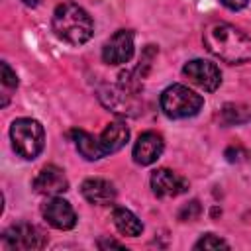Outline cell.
<instances>
[{"mask_svg": "<svg viewBox=\"0 0 251 251\" xmlns=\"http://www.w3.org/2000/svg\"><path fill=\"white\" fill-rule=\"evenodd\" d=\"M202 41L204 47L224 63L241 65L251 61V37L231 24L214 22L206 25Z\"/></svg>", "mask_w": 251, "mask_h": 251, "instance_id": "1", "label": "cell"}, {"mask_svg": "<svg viewBox=\"0 0 251 251\" xmlns=\"http://www.w3.org/2000/svg\"><path fill=\"white\" fill-rule=\"evenodd\" d=\"M53 31L55 35L71 45H82L92 37L94 31V24L90 14L80 8L78 4L73 2H65L59 4L53 12Z\"/></svg>", "mask_w": 251, "mask_h": 251, "instance_id": "2", "label": "cell"}, {"mask_svg": "<svg viewBox=\"0 0 251 251\" xmlns=\"http://www.w3.org/2000/svg\"><path fill=\"white\" fill-rule=\"evenodd\" d=\"M10 139L14 151L24 159H35L45 145V131L37 120L18 118L12 122Z\"/></svg>", "mask_w": 251, "mask_h": 251, "instance_id": "3", "label": "cell"}, {"mask_svg": "<svg viewBox=\"0 0 251 251\" xmlns=\"http://www.w3.org/2000/svg\"><path fill=\"white\" fill-rule=\"evenodd\" d=\"M202 104H204L202 96L182 84H171L161 94V110L165 116H169L173 120L196 116L200 112Z\"/></svg>", "mask_w": 251, "mask_h": 251, "instance_id": "4", "label": "cell"}, {"mask_svg": "<svg viewBox=\"0 0 251 251\" xmlns=\"http://www.w3.org/2000/svg\"><path fill=\"white\" fill-rule=\"evenodd\" d=\"M2 245L10 251H33L47 245V235L33 224L20 222L2 233Z\"/></svg>", "mask_w": 251, "mask_h": 251, "instance_id": "5", "label": "cell"}, {"mask_svg": "<svg viewBox=\"0 0 251 251\" xmlns=\"http://www.w3.org/2000/svg\"><path fill=\"white\" fill-rule=\"evenodd\" d=\"M182 73H184V76L192 84L200 86L206 92H214L222 84V73H220V69L214 63L206 61V59H192V61H188L182 67Z\"/></svg>", "mask_w": 251, "mask_h": 251, "instance_id": "6", "label": "cell"}, {"mask_svg": "<svg viewBox=\"0 0 251 251\" xmlns=\"http://www.w3.org/2000/svg\"><path fill=\"white\" fill-rule=\"evenodd\" d=\"M133 57V33L129 29L116 31L102 47V59L108 65H124Z\"/></svg>", "mask_w": 251, "mask_h": 251, "instance_id": "7", "label": "cell"}, {"mask_svg": "<svg viewBox=\"0 0 251 251\" xmlns=\"http://www.w3.org/2000/svg\"><path fill=\"white\" fill-rule=\"evenodd\" d=\"M33 190L37 194L43 196H59L63 192L69 190V180L63 169L55 167V165H47L43 167L37 176L33 178Z\"/></svg>", "mask_w": 251, "mask_h": 251, "instance_id": "8", "label": "cell"}, {"mask_svg": "<svg viewBox=\"0 0 251 251\" xmlns=\"http://www.w3.org/2000/svg\"><path fill=\"white\" fill-rule=\"evenodd\" d=\"M151 188L161 198H173V196H178V194L186 192L188 182H186V178H182L175 171L163 167V169L153 171V175H151Z\"/></svg>", "mask_w": 251, "mask_h": 251, "instance_id": "9", "label": "cell"}, {"mask_svg": "<svg viewBox=\"0 0 251 251\" xmlns=\"http://www.w3.org/2000/svg\"><path fill=\"white\" fill-rule=\"evenodd\" d=\"M43 218L55 229H71L76 224V214H75L73 206L59 196H53L43 206Z\"/></svg>", "mask_w": 251, "mask_h": 251, "instance_id": "10", "label": "cell"}, {"mask_svg": "<svg viewBox=\"0 0 251 251\" xmlns=\"http://www.w3.org/2000/svg\"><path fill=\"white\" fill-rule=\"evenodd\" d=\"M165 149V141L157 131H145L137 137L133 145V161L137 165H151L155 163Z\"/></svg>", "mask_w": 251, "mask_h": 251, "instance_id": "11", "label": "cell"}, {"mask_svg": "<svg viewBox=\"0 0 251 251\" xmlns=\"http://www.w3.org/2000/svg\"><path fill=\"white\" fill-rule=\"evenodd\" d=\"M80 192H82L84 200H88L90 204H96V206H108L116 200L114 184L104 178H86L80 186Z\"/></svg>", "mask_w": 251, "mask_h": 251, "instance_id": "12", "label": "cell"}, {"mask_svg": "<svg viewBox=\"0 0 251 251\" xmlns=\"http://www.w3.org/2000/svg\"><path fill=\"white\" fill-rule=\"evenodd\" d=\"M98 139H100V145H102L104 153L110 155V153L120 151V149L127 143V139H129V129H127V126H126L124 122H112V124H108L106 129L98 135Z\"/></svg>", "mask_w": 251, "mask_h": 251, "instance_id": "13", "label": "cell"}, {"mask_svg": "<svg viewBox=\"0 0 251 251\" xmlns=\"http://www.w3.org/2000/svg\"><path fill=\"white\" fill-rule=\"evenodd\" d=\"M71 135H73V141H75L78 153H80L84 159H88V161H98V159L106 157V153H104V149H102V145H100V139L94 137L92 133H88V131H84V129H73Z\"/></svg>", "mask_w": 251, "mask_h": 251, "instance_id": "14", "label": "cell"}, {"mask_svg": "<svg viewBox=\"0 0 251 251\" xmlns=\"http://www.w3.org/2000/svg\"><path fill=\"white\" fill-rule=\"evenodd\" d=\"M112 220H114V226L118 227V231L124 233V235L137 237V235H141V231H143L141 220H139L131 210H127V208H122V206L114 208Z\"/></svg>", "mask_w": 251, "mask_h": 251, "instance_id": "15", "label": "cell"}, {"mask_svg": "<svg viewBox=\"0 0 251 251\" xmlns=\"http://www.w3.org/2000/svg\"><path fill=\"white\" fill-rule=\"evenodd\" d=\"M222 116H224V122L233 126V124H243L247 120H251V114L247 112V108L243 106H233V104H227L224 110H222Z\"/></svg>", "mask_w": 251, "mask_h": 251, "instance_id": "16", "label": "cell"}, {"mask_svg": "<svg viewBox=\"0 0 251 251\" xmlns=\"http://www.w3.org/2000/svg\"><path fill=\"white\" fill-rule=\"evenodd\" d=\"M194 249H204V251H208V249H229V245L222 237H218L214 233H206L194 243Z\"/></svg>", "mask_w": 251, "mask_h": 251, "instance_id": "17", "label": "cell"}, {"mask_svg": "<svg viewBox=\"0 0 251 251\" xmlns=\"http://www.w3.org/2000/svg\"><path fill=\"white\" fill-rule=\"evenodd\" d=\"M2 86L4 88H16L18 86V75L12 71L8 63H2Z\"/></svg>", "mask_w": 251, "mask_h": 251, "instance_id": "18", "label": "cell"}, {"mask_svg": "<svg viewBox=\"0 0 251 251\" xmlns=\"http://www.w3.org/2000/svg\"><path fill=\"white\" fill-rule=\"evenodd\" d=\"M198 214H200V206H198L196 200H192L188 206H184V208L178 212V218H180V220H194Z\"/></svg>", "mask_w": 251, "mask_h": 251, "instance_id": "19", "label": "cell"}, {"mask_svg": "<svg viewBox=\"0 0 251 251\" xmlns=\"http://www.w3.org/2000/svg\"><path fill=\"white\" fill-rule=\"evenodd\" d=\"M220 2L229 10H241V8H245L249 4V0H220Z\"/></svg>", "mask_w": 251, "mask_h": 251, "instance_id": "20", "label": "cell"}, {"mask_svg": "<svg viewBox=\"0 0 251 251\" xmlns=\"http://www.w3.org/2000/svg\"><path fill=\"white\" fill-rule=\"evenodd\" d=\"M98 247H100V249H108V247L124 249V245H122L120 241H114V239H100V241H98Z\"/></svg>", "mask_w": 251, "mask_h": 251, "instance_id": "21", "label": "cell"}, {"mask_svg": "<svg viewBox=\"0 0 251 251\" xmlns=\"http://www.w3.org/2000/svg\"><path fill=\"white\" fill-rule=\"evenodd\" d=\"M22 2H24L25 6H37V2H39V0H22Z\"/></svg>", "mask_w": 251, "mask_h": 251, "instance_id": "22", "label": "cell"}]
</instances>
